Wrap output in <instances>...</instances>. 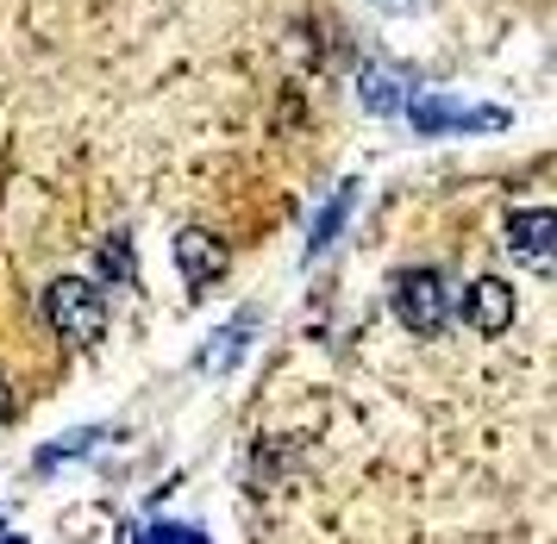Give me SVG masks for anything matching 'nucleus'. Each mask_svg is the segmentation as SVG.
<instances>
[{
	"label": "nucleus",
	"instance_id": "obj_6",
	"mask_svg": "<svg viewBox=\"0 0 557 544\" xmlns=\"http://www.w3.org/2000/svg\"><path fill=\"white\" fill-rule=\"evenodd\" d=\"M463 320H470V332H482V338H502L507 325H513V288H507L502 275H476V282L463 288Z\"/></svg>",
	"mask_w": 557,
	"mask_h": 544
},
{
	"label": "nucleus",
	"instance_id": "obj_9",
	"mask_svg": "<svg viewBox=\"0 0 557 544\" xmlns=\"http://www.w3.org/2000/svg\"><path fill=\"white\" fill-rule=\"evenodd\" d=\"M357 195H363V182H338V195L326 200V207H320V220H313V232H307V257H320V250L332 245V238H338V225L351 220V207H357Z\"/></svg>",
	"mask_w": 557,
	"mask_h": 544
},
{
	"label": "nucleus",
	"instance_id": "obj_10",
	"mask_svg": "<svg viewBox=\"0 0 557 544\" xmlns=\"http://www.w3.org/2000/svg\"><path fill=\"white\" fill-rule=\"evenodd\" d=\"M120 438V425H82L70 438H51V445L38 450V470H57V463H70V457H88V445H113Z\"/></svg>",
	"mask_w": 557,
	"mask_h": 544
},
{
	"label": "nucleus",
	"instance_id": "obj_12",
	"mask_svg": "<svg viewBox=\"0 0 557 544\" xmlns=\"http://www.w3.org/2000/svg\"><path fill=\"white\" fill-rule=\"evenodd\" d=\"M126 544H207L195 526H145V532H132Z\"/></svg>",
	"mask_w": 557,
	"mask_h": 544
},
{
	"label": "nucleus",
	"instance_id": "obj_13",
	"mask_svg": "<svg viewBox=\"0 0 557 544\" xmlns=\"http://www.w3.org/2000/svg\"><path fill=\"white\" fill-rule=\"evenodd\" d=\"M13 420V388H7V375H0V425Z\"/></svg>",
	"mask_w": 557,
	"mask_h": 544
},
{
	"label": "nucleus",
	"instance_id": "obj_8",
	"mask_svg": "<svg viewBox=\"0 0 557 544\" xmlns=\"http://www.w3.org/2000/svg\"><path fill=\"white\" fill-rule=\"evenodd\" d=\"M251 332H257V307L232 313V320L201 345V375H226V370H238V357H245V345H251Z\"/></svg>",
	"mask_w": 557,
	"mask_h": 544
},
{
	"label": "nucleus",
	"instance_id": "obj_1",
	"mask_svg": "<svg viewBox=\"0 0 557 544\" xmlns=\"http://www.w3.org/2000/svg\"><path fill=\"white\" fill-rule=\"evenodd\" d=\"M45 320L70 350H95L107 338V288L88 275H57L45 288Z\"/></svg>",
	"mask_w": 557,
	"mask_h": 544
},
{
	"label": "nucleus",
	"instance_id": "obj_15",
	"mask_svg": "<svg viewBox=\"0 0 557 544\" xmlns=\"http://www.w3.org/2000/svg\"><path fill=\"white\" fill-rule=\"evenodd\" d=\"M0 544H26V539H20V532H7V539H0Z\"/></svg>",
	"mask_w": 557,
	"mask_h": 544
},
{
	"label": "nucleus",
	"instance_id": "obj_3",
	"mask_svg": "<svg viewBox=\"0 0 557 544\" xmlns=\"http://www.w3.org/2000/svg\"><path fill=\"white\" fill-rule=\"evenodd\" d=\"M407 120L420 138H445V132H507L513 113L507 107H470L457 95H426V100H407Z\"/></svg>",
	"mask_w": 557,
	"mask_h": 544
},
{
	"label": "nucleus",
	"instance_id": "obj_4",
	"mask_svg": "<svg viewBox=\"0 0 557 544\" xmlns=\"http://www.w3.org/2000/svg\"><path fill=\"white\" fill-rule=\"evenodd\" d=\"M176 270L188 295H207L220 275H226V245L207 232V225H182L176 232Z\"/></svg>",
	"mask_w": 557,
	"mask_h": 544
},
{
	"label": "nucleus",
	"instance_id": "obj_14",
	"mask_svg": "<svg viewBox=\"0 0 557 544\" xmlns=\"http://www.w3.org/2000/svg\"><path fill=\"white\" fill-rule=\"evenodd\" d=\"M382 13H407V7H413V0H376Z\"/></svg>",
	"mask_w": 557,
	"mask_h": 544
},
{
	"label": "nucleus",
	"instance_id": "obj_7",
	"mask_svg": "<svg viewBox=\"0 0 557 544\" xmlns=\"http://www.w3.org/2000/svg\"><path fill=\"white\" fill-rule=\"evenodd\" d=\"M507 238H513V250L527 257L532 270L545 275V270H552V238H557V213H552V207H527V213H507Z\"/></svg>",
	"mask_w": 557,
	"mask_h": 544
},
{
	"label": "nucleus",
	"instance_id": "obj_11",
	"mask_svg": "<svg viewBox=\"0 0 557 544\" xmlns=\"http://www.w3.org/2000/svg\"><path fill=\"white\" fill-rule=\"evenodd\" d=\"M95 263H101V275H113V282H132V238H126V232H113V238H101V250H95Z\"/></svg>",
	"mask_w": 557,
	"mask_h": 544
},
{
	"label": "nucleus",
	"instance_id": "obj_5",
	"mask_svg": "<svg viewBox=\"0 0 557 544\" xmlns=\"http://www.w3.org/2000/svg\"><path fill=\"white\" fill-rule=\"evenodd\" d=\"M357 95H363V107L370 113H401L407 100H420V75L401 70V63H363V75H357Z\"/></svg>",
	"mask_w": 557,
	"mask_h": 544
},
{
	"label": "nucleus",
	"instance_id": "obj_2",
	"mask_svg": "<svg viewBox=\"0 0 557 544\" xmlns=\"http://www.w3.org/2000/svg\"><path fill=\"white\" fill-rule=\"evenodd\" d=\"M388 300H395V320L413 332V338H438L451 325V288L438 270H401L388 282Z\"/></svg>",
	"mask_w": 557,
	"mask_h": 544
}]
</instances>
